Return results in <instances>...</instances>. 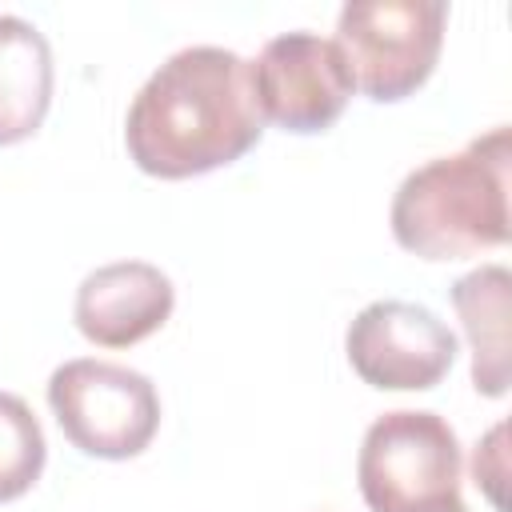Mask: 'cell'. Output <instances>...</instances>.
I'll return each mask as SVG.
<instances>
[{"label": "cell", "mask_w": 512, "mask_h": 512, "mask_svg": "<svg viewBox=\"0 0 512 512\" xmlns=\"http://www.w3.org/2000/svg\"><path fill=\"white\" fill-rule=\"evenodd\" d=\"M172 280L144 260H116L76 288V328L100 348H128L172 316Z\"/></svg>", "instance_id": "obj_8"}, {"label": "cell", "mask_w": 512, "mask_h": 512, "mask_svg": "<svg viewBox=\"0 0 512 512\" xmlns=\"http://www.w3.org/2000/svg\"><path fill=\"white\" fill-rule=\"evenodd\" d=\"M48 404L64 436L100 460L140 456L160 428L156 384L112 360H68L48 376Z\"/></svg>", "instance_id": "obj_5"}, {"label": "cell", "mask_w": 512, "mask_h": 512, "mask_svg": "<svg viewBox=\"0 0 512 512\" xmlns=\"http://www.w3.org/2000/svg\"><path fill=\"white\" fill-rule=\"evenodd\" d=\"M44 432L16 392H0V504L24 496L44 472Z\"/></svg>", "instance_id": "obj_11"}, {"label": "cell", "mask_w": 512, "mask_h": 512, "mask_svg": "<svg viewBox=\"0 0 512 512\" xmlns=\"http://www.w3.org/2000/svg\"><path fill=\"white\" fill-rule=\"evenodd\" d=\"M460 440L436 412H384L356 456L360 496L372 512H440L460 500Z\"/></svg>", "instance_id": "obj_3"}, {"label": "cell", "mask_w": 512, "mask_h": 512, "mask_svg": "<svg viewBox=\"0 0 512 512\" xmlns=\"http://www.w3.org/2000/svg\"><path fill=\"white\" fill-rule=\"evenodd\" d=\"M52 104V48L20 16H0V144L32 136Z\"/></svg>", "instance_id": "obj_9"}, {"label": "cell", "mask_w": 512, "mask_h": 512, "mask_svg": "<svg viewBox=\"0 0 512 512\" xmlns=\"http://www.w3.org/2000/svg\"><path fill=\"white\" fill-rule=\"evenodd\" d=\"M252 88L264 120L280 124L284 132H324L344 112L356 80L336 40L316 32H284L260 48Z\"/></svg>", "instance_id": "obj_7"}, {"label": "cell", "mask_w": 512, "mask_h": 512, "mask_svg": "<svg viewBox=\"0 0 512 512\" xmlns=\"http://www.w3.org/2000/svg\"><path fill=\"white\" fill-rule=\"evenodd\" d=\"M440 512H468V508H464V500H452V504H448V508H440Z\"/></svg>", "instance_id": "obj_13"}, {"label": "cell", "mask_w": 512, "mask_h": 512, "mask_svg": "<svg viewBox=\"0 0 512 512\" xmlns=\"http://www.w3.org/2000/svg\"><path fill=\"white\" fill-rule=\"evenodd\" d=\"M444 20L440 0H348L336 16V48L356 88L372 100H404L432 76Z\"/></svg>", "instance_id": "obj_4"}, {"label": "cell", "mask_w": 512, "mask_h": 512, "mask_svg": "<svg viewBox=\"0 0 512 512\" xmlns=\"http://www.w3.org/2000/svg\"><path fill=\"white\" fill-rule=\"evenodd\" d=\"M512 132L500 124L464 152L436 156L392 196V236L424 260H464L508 240Z\"/></svg>", "instance_id": "obj_2"}, {"label": "cell", "mask_w": 512, "mask_h": 512, "mask_svg": "<svg viewBox=\"0 0 512 512\" xmlns=\"http://www.w3.org/2000/svg\"><path fill=\"white\" fill-rule=\"evenodd\" d=\"M344 348L364 384L388 392H424L448 376L456 360V332L424 304L376 300L348 324Z\"/></svg>", "instance_id": "obj_6"}, {"label": "cell", "mask_w": 512, "mask_h": 512, "mask_svg": "<svg viewBox=\"0 0 512 512\" xmlns=\"http://www.w3.org/2000/svg\"><path fill=\"white\" fill-rule=\"evenodd\" d=\"M508 268L484 264L452 284V304L472 340V384L484 396L508 388Z\"/></svg>", "instance_id": "obj_10"}, {"label": "cell", "mask_w": 512, "mask_h": 512, "mask_svg": "<svg viewBox=\"0 0 512 512\" xmlns=\"http://www.w3.org/2000/svg\"><path fill=\"white\" fill-rule=\"evenodd\" d=\"M264 132L252 64L220 44L172 52L132 96L124 144L140 172L184 180L240 160Z\"/></svg>", "instance_id": "obj_1"}, {"label": "cell", "mask_w": 512, "mask_h": 512, "mask_svg": "<svg viewBox=\"0 0 512 512\" xmlns=\"http://www.w3.org/2000/svg\"><path fill=\"white\" fill-rule=\"evenodd\" d=\"M504 424H496L488 436H484V444H476V452H472V476H476V488H484L488 492V500L496 504V508H508V500H504Z\"/></svg>", "instance_id": "obj_12"}]
</instances>
